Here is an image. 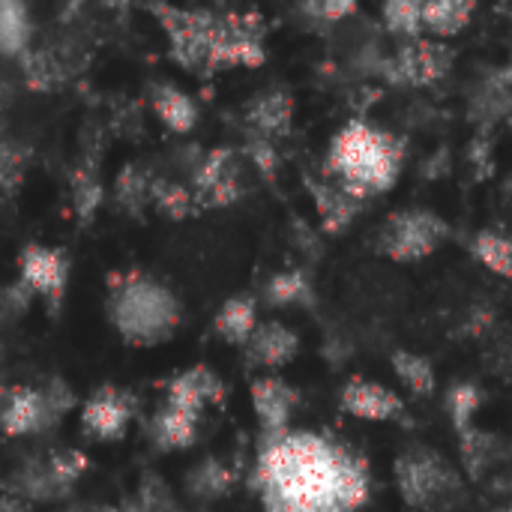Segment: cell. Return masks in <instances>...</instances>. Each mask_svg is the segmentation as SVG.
<instances>
[{
    "instance_id": "cell-42",
    "label": "cell",
    "mask_w": 512,
    "mask_h": 512,
    "mask_svg": "<svg viewBox=\"0 0 512 512\" xmlns=\"http://www.w3.org/2000/svg\"><path fill=\"white\" fill-rule=\"evenodd\" d=\"M12 99H15V87L0 75V117H3V111L12 105Z\"/></svg>"
},
{
    "instance_id": "cell-22",
    "label": "cell",
    "mask_w": 512,
    "mask_h": 512,
    "mask_svg": "<svg viewBox=\"0 0 512 512\" xmlns=\"http://www.w3.org/2000/svg\"><path fill=\"white\" fill-rule=\"evenodd\" d=\"M30 48H33V21L27 6L18 0H0V54L18 60Z\"/></svg>"
},
{
    "instance_id": "cell-19",
    "label": "cell",
    "mask_w": 512,
    "mask_h": 512,
    "mask_svg": "<svg viewBox=\"0 0 512 512\" xmlns=\"http://www.w3.org/2000/svg\"><path fill=\"white\" fill-rule=\"evenodd\" d=\"M309 192L315 198V207L321 213V225H324L327 234L345 231L357 219V213L363 210V201L348 195L333 180H309Z\"/></svg>"
},
{
    "instance_id": "cell-43",
    "label": "cell",
    "mask_w": 512,
    "mask_h": 512,
    "mask_svg": "<svg viewBox=\"0 0 512 512\" xmlns=\"http://www.w3.org/2000/svg\"><path fill=\"white\" fill-rule=\"evenodd\" d=\"M57 512H96V507H84V504H75V507H66V510Z\"/></svg>"
},
{
    "instance_id": "cell-28",
    "label": "cell",
    "mask_w": 512,
    "mask_h": 512,
    "mask_svg": "<svg viewBox=\"0 0 512 512\" xmlns=\"http://www.w3.org/2000/svg\"><path fill=\"white\" fill-rule=\"evenodd\" d=\"M264 300L270 306H312L315 294H312V285L303 270H285L267 282Z\"/></svg>"
},
{
    "instance_id": "cell-3",
    "label": "cell",
    "mask_w": 512,
    "mask_h": 512,
    "mask_svg": "<svg viewBox=\"0 0 512 512\" xmlns=\"http://www.w3.org/2000/svg\"><path fill=\"white\" fill-rule=\"evenodd\" d=\"M108 315L129 345H156L171 339L180 324L177 297L144 273L111 276Z\"/></svg>"
},
{
    "instance_id": "cell-35",
    "label": "cell",
    "mask_w": 512,
    "mask_h": 512,
    "mask_svg": "<svg viewBox=\"0 0 512 512\" xmlns=\"http://www.w3.org/2000/svg\"><path fill=\"white\" fill-rule=\"evenodd\" d=\"M480 405H483V390L477 384H456V387H450V393H447V411H450L453 429L459 435L471 429L474 414L480 411Z\"/></svg>"
},
{
    "instance_id": "cell-15",
    "label": "cell",
    "mask_w": 512,
    "mask_h": 512,
    "mask_svg": "<svg viewBox=\"0 0 512 512\" xmlns=\"http://www.w3.org/2000/svg\"><path fill=\"white\" fill-rule=\"evenodd\" d=\"M342 411L357 417V420H372V423H387L402 417V399L387 390L384 384L375 381H363V378H351L339 396Z\"/></svg>"
},
{
    "instance_id": "cell-12",
    "label": "cell",
    "mask_w": 512,
    "mask_h": 512,
    "mask_svg": "<svg viewBox=\"0 0 512 512\" xmlns=\"http://www.w3.org/2000/svg\"><path fill=\"white\" fill-rule=\"evenodd\" d=\"M57 420L51 417L39 387H0V429L9 438H27L51 432Z\"/></svg>"
},
{
    "instance_id": "cell-41",
    "label": "cell",
    "mask_w": 512,
    "mask_h": 512,
    "mask_svg": "<svg viewBox=\"0 0 512 512\" xmlns=\"http://www.w3.org/2000/svg\"><path fill=\"white\" fill-rule=\"evenodd\" d=\"M0 512H33L27 501L15 498V495H0Z\"/></svg>"
},
{
    "instance_id": "cell-45",
    "label": "cell",
    "mask_w": 512,
    "mask_h": 512,
    "mask_svg": "<svg viewBox=\"0 0 512 512\" xmlns=\"http://www.w3.org/2000/svg\"><path fill=\"white\" fill-rule=\"evenodd\" d=\"M507 81H512V63H510V69H507V75H504Z\"/></svg>"
},
{
    "instance_id": "cell-7",
    "label": "cell",
    "mask_w": 512,
    "mask_h": 512,
    "mask_svg": "<svg viewBox=\"0 0 512 512\" xmlns=\"http://www.w3.org/2000/svg\"><path fill=\"white\" fill-rule=\"evenodd\" d=\"M447 237V222L429 210L393 213L378 231V249L393 261H420Z\"/></svg>"
},
{
    "instance_id": "cell-21",
    "label": "cell",
    "mask_w": 512,
    "mask_h": 512,
    "mask_svg": "<svg viewBox=\"0 0 512 512\" xmlns=\"http://www.w3.org/2000/svg\"><path fill=\"white\" fill-rule=\"evenodd\" d=\"M150 102L156 117L177 135H186L195 129L198 123V105L174 84H153L150 90Z\"/></svg>"
},
{
    "instance_id": "cell-8",
    "label": "cell",
    "mask_w": 512,
    "mask_h": 512,
    "mask_svg": "<svg viewBox=\"0 0 512 512\" xmlns=\"http://www.w3.org/2000/svg\"><path fill=\"white\" fill-rule=\"evenodd\" d=\"M192 177V195L198 201V210L204 207H228L243 198V171L240 159L228 147H216L201 153L198 165L189 171Z\"/></svg>"
},
{
    "instance_id": "cell-9",
    "label": "cell",
    "mask_w": 512,
    "mask_h": 512,
    "mask_svg": "<svg viewBox=\"0 0 512 512\" xmlns=\"http://www.w3.org/2000/svg\"><path fill=\"white\" fill-rule=\"evenodd\" d=\"M453 60H456V54L450 45H444L438 39H411L393 54V60H384L381 69L396 84L426 87V84H435L438 78H444L450 72Z\"/></svg>"
},
{
    "instance_id": "cell-4",
    "label": "cell",
    "mask_w": 512,
    "mask_h": 512,
    "mask_svg": "<svg viewBox=\"0 0 512 512\" xmlns=\"http://www.w3.org/2000/svg\"><path fill=\"white\" fill-rule=\"evenodd\" d=\"M396 483L405 504L420 512H459L465 504V480L429 447H414L396 459Z\"/></svg>"
},
{
    "instance_id": "cell-16",
    "label": "cell",
    "mask_w": 512,
    "mask_h": 512,
    "mask_svg": "<svg viewBox=\"0 0 512 512\" xmlns=\"http://www.w3.org/2000/svg\"><path fill=\"white\" fill-rule=\"evenodd\" d=\"M300 396L291 384H285L282 378H258L252 381V405H255V417L264 429V435H282L288 432L291 414L297 408Z\"/></svg>"
},
{
    "instance_id": "cell-38",
    "label": "cell",
    "mask_w": 512,
    "mask_h": 512,
    "mask_svg": "<svg viewBox=\"0 0 512 512\" xmlns=\"http://www.w3.org/2000/svg\"><path fill=\"white\" fill-rule=\"evenodd\" d=\"M39 393H42V399H45V405H48V411H51V417H54L57 423L75 408V393L69 390V384H66L63 378H48V381H42Z\"/></svg>"
},
{
    "instance_id": "cell-20",
    "label": "cell",
    "mask_w": 512,
    "mask_h": 512,
    "mask_svg": "<svg viewBox=\"0 0 512 512\" xmlns=\"http://www.w3.org/2000/svg\"><path fill=\"white\" fill-rule=\"evenodd\" d=\"M198 420L201 417H195V414L162 405L153 414L147 435L156 444V450H189L198 438Z\"/></svg>"
},
{
    "instance_id": "cell-18",
    "label": "cell",
    "mask_w": 512,
    "mask_h": 512,
    "mask_svg": "<svg viewBox=\"0 0 512 512\" xmlns=\"http://www.w3.org/2000/svg\"><path fill=\"white\" fill-rule=\"evenodd\" d=\"M291 120H294V99L285 90H264L246 105V123L252 126V135L273 141L291 132Z\"/></svg>"
},
{
    "instance_id": "cell-48",
    "label": "cell",
    "mask_w": 512,
    "mask_h": 512,
    "mask_svg": "<svg viewBox=\"0 0 512 512\" xmlns=\"http://www.w3.org/2000/svg\"><path fill=\"white\" fill-rule=\"evenodd\" d=\"M510 123H512V117H510Z\"/></svg>"
},
{
    "instance_id": "cell-1",
    "label": "cell",
    "mask_w": 512,
    "mask_h": 512,
    "mask_svg": "<svg viewBox=\"0 0 512 512\" xmlns=\"http://www.w3.org/2000/svg\"><path fill=\"white\" fill-rule=\"evenodd\" d=\"M255 489L267 512H357L369 501V468L315 432L264 435Z\"/></svg>"
},
{
    "instance_id": "cell-6",
    "label": "cell",
    "mask_w": 512,
    "mask_h": 512,
    "mask_svg": "<svg viewBox=\"0 0 512 512\" xmlns=\"http://www.w3.org/2000/svg\"><path fill=\"white\" fill-rule=\"evenodd\" d=\"M264 18L255 12H216L210 72L231 66H261L264 51Z\"/></svg>"
},
{
    "instance_id": "cell-37",
    "label": "cell",
    "mask_w": 512,
    "mask_h": 512,
    "mask_svg": "<svg viewBox=\"0 0 512 512\" xmlns=\"http://www.w3.org/2000/svg\"><path fill=\"white\" fill-rule=\"evenodd\" d=\"M33 303V291L18 279L12 285H0V327H9L27 315Z\"/></svg>"
},
{
    "instance_id": "cell-39",
    "label": "cell",
    "mask_w": 512,
    "mask_h": 512,
    "mask_svg": "<svg viewBox=\"0 0 512 512\" xmlns=\"http://www.w3.org/2000/svg\"><path fill=\"white\" fill-rule=\"evenodd\" d=\"M300 12L309 15L312 21H321V24H339L342 18L357 12V3H351V0H312V3H303Z\"/></svg>"
},
{
    "instance_id": "cell-26",
    "label": "cell",
    "mask_w": 512,
    "mask_h": 512,
    "mask_svg": "<svg viewBox=\"0 0 512 512\" xmlns=\"http://www.w3.org/2000/svg\"><path fill=\"white\" fill-rule=\"evenodd\" d=\"M231 486H234V474L219 459H204L201 465H195L186 474L189 495L192 498H201V501H216V498L228 495Z\"/></svg>"
},
{
    "instance_id": "cell-40",
    "label": "cell",
    "mask_w": 512,
    "mask_h": 512,
    "mask_svg": "<svg viewBox=\"0 0 512 512\" xmlns=\"http://www.w3.org/2000/svg\"><path fill=\"white\" fill-rule=\"evenodd\" d=\"M246 153L252 159V165L264 174V177H276V168H279V153H276V144L270 138H261V135H249L246 141Z\"/></svg>"
},
{
    "instance_id": "cell-23",
    "label": "cell",
    "mask_w": 512,
    "mask_h": 512,
    "mask_svg": "<svg viewBox=\"0 0 512 512\" xmlns=\"http://www.w3.org/2000/svg\"><path fill=\"white\" fill-rule=\"evenodd\" d=\"M153 171H147L144 165H123V171L114 180V201L123 213L129 216H141L150 204V192H153Z\"/></svg>"
},
{
    "instance_id": "cell-14",
    "label": "cell",
    "mask_w": 512,
    "mask_h": 512,
    "mask_svg": "<svg viewBox=\"0 0 512 512\" xmlns=\"http://www.w3.org/2000/svg\"><path fill=\"white\" fill-rule=\"evenodd\" d=\"M222 399H225V384L219 381V375L207 366H192L168 381L165 405L201 417L210 402H222Z\"/></svg>"
},
{
    "instance_id": "cell-33",
    "label": "cell",
    "mask_w": 512,
    "mask_h": 512,
    "mask_svg": "<svg viewBox=\"0 0 512 512\" xmlns=\"http://www.w3.org/2000/svg\"><path fill=\"white\" fill-rule=\"evenodd\" d=\"M123 510L126 512H180V507H177V501H174L171 489H168L156 474H144V480H141V486H138L135 498H132V501H126V504H123Z\"/></svg>"
},
{
    "instance_id": "cell-5",
    "label": "cell",
    "mask_w": 512,
    "mask_h": 512,
    "mask_svg": "<svg viewBox=\"0 0 512 512\" xmlns=\"http://www.w3.org/2000/svg\"><path fill=\"white\" fill-rule=\"evenodd\" d=\"M150 12L159 18L162 30L168 33L171 60L195 75H213L210 57H213L216 12L213 9H177V6H150Z\"/></svg>"
},
{
    "instance_id": "cell-17",
    "label": "cell",
    "mask_w": 512,
    "mask_h": 512,
    "mask_svg": "<svg viewBox=\"0 0 512 512\" xmlns=\"http://www.w3.org/2000/svg\"><path fill=\"white\" fill-rule=\"evenodd\" d=\"M297 351H300L297 333L288 330V327L279 324V321L258 324V330H255L252 339L246 342V360H249L252 366H267V369H276V366L291 363Z\"/></svg>"
},
{
    "instance_id": "cell-46",
    "label": "cell",
    "mask_w": 512,
    "mask_h": 512,
    "mask_svg": "<svg viewBox=\"0 0 512 512\" xmlns=\"http://www.w3.org/2000/svg\"><path fill=\"white\" fill-rule=\"evenodd\" d=\"M492 512H512L510 507H498V510H492Z\"/></svg>"
},
{
    "instance_id": "cell-10",
    "label": "cell",
    "mask_w": 512,
    "mask_h": 512,
    "mask_svg": "<svg viewBox=\"0 0 512 512\" xmlns=\"http://www.w3.org/2000/svg\"><path fill=\"white\" fill-rule=\"evenodd\" d=\"M102 153H105V135L102 126L93 123V135L90 129L81 138V156L69 171V195H72V213L78 219V225H90L96 219V210L102 204Z\"/></svg>"
},
{
    "instance_id": "cell-25",
    "label": "cell",
    "mask_w": 512,
    "mask_h": 512,
    "mask_svg": "<svg viewBox=\"0 0 512 512\" xmlns=\"http://www.w3.org/2000/svg\"><path fill=\"white\" fill-rule=\"evenodd\" d=\"M474 15V3H462V0H429L423 3V30H429L432 36H456L468 27Z\"/></svg>"
},
{
    "instance_id": "cell-30",
    "label": "cell",
    "mask_w": 512,
    "mask_h": 512,
    "mask_svg": "<svg viewBox=\"0 0 512 512\" xmlns=\"http://www.w3.org/2000/svg\"><path fill=\"white\" fill-rule=\"evenodd\" d=\"M393 372L396 378L414 393V396H432L438 381H435V369L426 357L411 354V351H396L393 354Z\"/></svg>"
},
{
    "instance_id": "cell-36",
    "label": "cell",
    "mask_w": 512,
    "mask_h": 512,
    "mask_svg": "<svg viewBox=\"0 0 512 512\" xmlns=\"http://www.w3.org/2000/svg\"><path fill=\"white\" fill-rule=\"evenodd\" d=\"M381 15H384L387 30H393L399 36H408V39H420L423 3H417V0H390Z\"/></svg>"
},
{
    "instance_id": "cell-32",
    "label": "cell",
    "mask_w": 512,
    "mask_h": 512,
    "mask_svg": "<svg viewBox=\"0 0 512 512\" xmlns=\"http://www.w3.org/2000/svg\"><path fill=\"white\" fill-rule=\"evenodd\" d=\"M30 156H33L30 144L15 141L9 135L0 138V189L6 195H12L21 186V180L27 174V165H30Z\"/></svg>"
},
{
    "instance_id": "cell-47",
    "label": "cell",
    "mask_w": 512,
    "mask_h": 512,
    "mask_svg": "<svg viewBox=\"0 0 512 512\" xmlns=\"http://www.w3.org/2000/svg\"><path fill=\"white\" fill-rule=\"evenodd\" d=\"M0 360H3V351H0Z\"/></svg>"
},
{
    "instance_id": "cell-2",
    "label": "cell",
    "mask_w": 512,
    "mask_h": 512,
    "mask_svg": "<svg viewBox=\"0 0 512 512\" xmlns=\"http://www.w3.org/2000/svg\"><path fill=\"white\" fill-rule=\"evenodd\" d=\"M405 162V141L369 126L363 120H351L336 132L327 150V180L342 186L357 201L369 195L387 192L402 171Z\"/></svg>"
},
{
    "instance_id": "cell-27",
    "label": "cell",
    "mask_w": 512,
    "mask_h": 512,
    "mask_svg": "<svg viewBox=\"0 0 512 512\" xmlns=\"http://www.w3.org/2000/svg\"><path fill=\"white\" fill-rule=\"evenodd\" d=\"M150 204L168 216V219H186V216H195L198 213V201L192 195L189 186L183 183H174L168 177H153V192H150Z\"/></svg>"
},
{
    "instance_id": "cell-24",
    "label": "cell",
    "mask_w": 512,
    "mask_h": 512,
    "mask_svg": "<svg viewBox=\"0 0 512 512\" xmlns=\"http://www.w3.org/2000/svg\"><path fill=\"white\" fill-rule=\"evenodd\" d=\"M216 333L231 342V345H246L252 339V333L258 330V312H255V300L252 297H231L213 321Z\"/></svg>"
},
{
    "instance_id": "cell-34",
    "label": "cell",
    "mask_w": 512,
    "mask_h": 512,
    "mask_svg": "<svg viewBox=\"0 0 512 512\" xmlns=\"http://www.w3.org/2000/svg\"><path fill=\"white\" fill-rule=\"evenodd\" d=\"M474 255L498 276L512 279V240L498 231H483L474 240Z\"/></svg>"
},
{
    "instance_id": "cell-31",
    "label": "cell",
    "mask_w": 512,
    "mask_h": 512,
    "mask_svg": "<svg viewBox=\"0 0 512 512\" xmlns=\"http://www.w3.org/2000/svg\"><path fill=\"white\" fill-rule=\"evenodd\" d=\"M459 441H462V462H465L468 477H471V480H480V477L492 468V462H495V447H498V441H495L489 432L474 429V426H471L468 432H462Z\"/></svg>"
},
{
    "instance_id": "cell-11",
    "label": "cell",
    "mask_w": 512,
    "mask_h": 512,
    "mask_svg": "<svg viewBox=\"0 0 512 512\" xmlns=\"http://www.w3.org/2000/svg\"><path fill=\"white\" fill-rule=\"evenodd\" d=\"M135 414V402L126 390L111 384L99 387L81 408V432L90 441H120Z\"/></svg>"
},
{
    "instance_id": "cell-13",
    "label": "cell",
    "mask_w": 512,
    "mask_h": 512,
    "mask_svg": "<svg viewBox=\"0 0 512 512\" xmlns=\"http://www.w3.org/2000/svg\"><path fill=\"white\" fill-rule=\"evenodd\" d=\"M18 267H21V282L33 291V297L39 294L51 306H57L63 300L66 279H69V258L63 252L30 243V246H24Z\"/></svg>"
},
{
    "instance_id": "cell-29",
    "label": "cell",
    "mask_w": 512,
    "mask_h": 512,
    "mask_svg": "<svg viewBox=\"0 0 512 512\" xmlns=\"http://www.w3.org/2000/svg\"><path fill=\"white\" fill-rule=\"evenodd\" d=\"M42 462H45L51 480H54L66 495L72 492V486H75V483L87 474V468H90L87 456H84L81 450H72V447H51V450L42 453Z\"/></svg>"
},
{
    "instance_id": "cell-44",
    "label": "cell",
    "mask_w": 512,
    "mask_h": 512,
    "mask_svg": "<svg viewBox=\"0 0 512 512\" xmlns=\"http://www.w3.org/2000/svg\"><path fill=\"white\" fill-rule=\"evenodd\" d=\"M96 512H126L123 507H96Z\"/></svg>"
}]
</instances>
